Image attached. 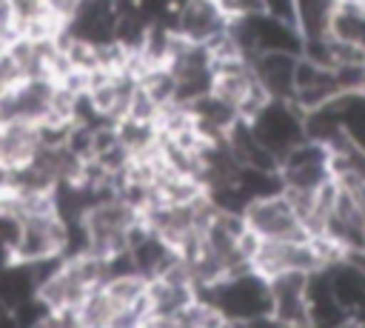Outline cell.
Returning <instances> with one entry per match:
<instances>
[{"label": "cell", "mask_w": 365, "mask_h": 328, "mask_svg": "<svg viewBox=\"0 0 365 328\" xmlns=\"http://www.w3.org/2000/svg\"><path fill=\"white\" fill-rule=\"evenodd\" d=\"M200 297L211 302L222 322L231 325H259L271 322V294L268 277L254 271L251 265L228 271L214 282L200 288Z\"/></svg>", "instance_id": "1"}, {"label": "cell", "mask_w": 365, "mask_h": 328, "mask_svg": "<svg viewBox=\"0 0 365 328\" xmlns=\"http://www.w3.org/2000/svg\"><path fill=\"white\" fill-rule=\"evenodd\" d=\"M262 145L279 160L285 151H291L297 143L305 140V123H302V108L294 106L291 100L279 97H265L251 114H245Z\"/></svg>", "instance_id": "2"}, {"label": "cell", "mask_w": 365, "mask_h": 328, "mask_svg": "<svg viewBox=\"0 0 365 328\" xmlns=\"http://www.w3.org/2000/svg\"><path fill=\"white\" fill-rule=\"evenodd\" d=\"M240 214L245 228L257 240H308L311 237L282 188L248 200Z\"/></svg>", "instance_id": "3"}, {"label": "cell", "mask_w": 365, "mask_h": 328, "mask_svg": "<svg viewBox=\"0 0 365 328\" xmlns=\"http://www.w3.org/2000/svg\"><path fill=\"white\" fill-rule=\"evenodd\" d=\"M279 183L288 191H317L322 183H328L331 174V151L325 143L317 140H302L291 151L279 157L277 165Z\"/></svg>", "instance_id": "4"}, {"label": "cell", "mask_w": 365, "mask_h": 328, "mask_svg": "<svg viewBox=\"0 0 365 328\" xmlns=\"http://www.w3.org/2000/svg\"><path fill=\"white\" fill-rule=\"evenodd\" d=\"M305 271H282L268 277L271 294V322L274 325H308V302H305Z\"/></svg>", "instance_id": "5"}, {"label": "cell", "mask_w": 365, "mask_h": 328, "mask_svg": "<svg viewBox=\"0 0 365 328\" xmlns=\"http://www.w3.org/2000/svg\"><path fill=\"white\" fill-rule=\"evenodd\" d=\"M322 271H325L339 305L345 308L348 322L351 325H365V271L354 260H348L345 254L331 260Z\"/></svg>", "instance_id": "6"}, {"label": "cell", "mask_w": 365, "mask_h": 328, "mask_svg": "<svg viewBox=\"0 0 365 328\" xmlns=\"http://www.w3.org/2000/svg\"><path fill=\"white\" fill-rule=\"evenodd\" d=\"M339 94V83H336V74L334 68L328 66H319L308 57H297V68H294V94H291V103L299 106L302 111L308 108H317L328 100H334Z\"/></svg>", "instance_id": "7"}, {"label": "cell", "mask_w": 365, "mask_h": 328, "mask_svg": "<svg viewBox=\"0 0 365 328\" xmlns=\"http://www.w3.org/2000/svg\"><path fill=\"white\" fill-rule=\"evenodd\" d=\"M297 57L299 54H291V51H257L248 57L251 74H254V80L265 97L291 100Z\"/></svg>", "instance_id": "8"}, {"label": "cell", "mask_w": 365, "mask_h": 328, "mask_svg": "<svg viewBox=\"0 0 365 328\" xmlns=\"http://www.w3.org/2000/svg\"><path fill=\"white\" fill-rule=\"evenodd\" d=\"M220 143L225 145V151L231 154V160L240 168H254V171H277L279 160L262 145V140L257 137V131L251 128V123L245 117H237L225 134L220 137Z\"/></svg>", "instance_id": "9"}, {"label": "cell", "mask_w": 365, "mask_h": 328, "mask_svg": "<svg viewBox=\"0 0 365 328\" xmlns=\"http://www.w3.org/2000/svg\"><path fill=\"white\" fill-rule=\"evenodd\" d=\"M305 302H308V325H322V328H331V325H351L348 322V314L345 308L339 305L328 277L322 268L311 271L308 274V285H305Z\"/></svg>", "instance_id": "10"}, {"label": "cell", "mask_w": 365, "mask_h": 328, "mask_svg": "<svg viewBox=\"0 0 365 328\" xmlns=\"http://www.w3.org/2000/svg\"><path fill=\"white\" fill-rule=\"evenodd\" d=\"M342 0H294V26L302 40H319L331 34L334 17Z\"/></svg>", "instance_id": "11"}, {"label": "cell", "mask_w": 365, "mask_h": 328, "mask_svg": "<svg viewBox=\"0 0 365 328\" xmlns=\"http://www.w3.org/2000/svg\"><path fill=\"white\" fill-rule=\"evenodd\" d=\"M17 34H20V23H17V17H14V9H11L9 0H0V40L9 43V40H14Z\"/></svg>", "instance_id": "12"}, {"label": "cell", "mask_w": 365, "mask_h": 328, "mask_svg": "<svg viewBox=\"0 0 365 328\" xmlns=\"http://www.w3.org/2000/svg\"><path fill=\"white\" fill-rule=\"evenodd\" d=\"M259 11L294 23V0H259Z\"/></svg>", "instance_id": "13"}, {"label": "cell", "mask_w": 365, "mask_h": 328, "mask_svg": "<svg viewBox=\"0 0 365 328\" xmlns=\"http://www.w3.org/2000/svg\"><path fill=\"white\" fill-rule=\"evenodd\" d=\"M228 17H245L251 11H259V0H214Z\"/></svg>", "instance_id": "14"}, {"label": "cell", "mask_w": 365, "mask_h": 328, "mask_svg": "<svg viewBox=\"0 0 365 328\" xmlns=\"http://www.w3.org/2000/svg\"><path fill=\"white\" fill-rule=\"evenodd\" d=\"M0 325H14V311L9 308V302L0 297Z\"/></svg>", "instance_id": "15"}, {"label": "cell", "mask_w": 365, "mask_h": 328, "mask_svg": "<svg viewBox=\"0 0 365 328\" xmlns=\"http://www.w3.org/2000/svg\"><path fill=\"white\" fill-rule=\"evenodd\" d=\"M117 3H120V6H137L140 0H117Z\"/></svg>", "instance_id": "16"}, {"label": "cell", "mask_w": 365, "mask_h": 328, "mask_svg": "<svg viewBox=\"0 0 365 328\" xmlns=\"http://www.w3.org/2000/svg\"><path fill=\"white\" fill-rule=\"evenodd\" d=\"M3 48H6V43H3V40H0V54H3Z\"/></svg>", "instance_id": "17"}]
</instances>
